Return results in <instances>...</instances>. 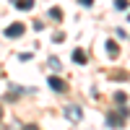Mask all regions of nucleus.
Listing matches in <instances>:
<instances>
[{"instance_id":"nucleus-1","label":"nucleus","mask_w":130,"mask_h":130,"mask_svg":"<svg viewBox=\"0 0 130 130\" xmlns=\"http://www.w3.org/2000/svg\"><path fill=\"white\" fill-rule=\"evenodd\" d=\"M47 86L52 91H57V94H65V89H68V83H65L62 78H57V75H50L47 78Z\"/></svg>"},{"instance_id":"nucleus-2","label":"nucleus","mask_w":130,"mask_h":130,"mask_svg":"<svg viewBox=\"0 0 130 130\" xmlns=\"http://www.w3.org/2000/svg\"><path fill=\"white\" fill-rule=\"evenodd\" d=\"M24 31H26L24 24H10V26L5 29V37H8V39H18V37H24Z\"/></svg>"},{"instance_id":"nucleus-3","label":"nucleus","mask_w":130,"mask_h":130,"mask_svg":"<svg viewBox=\"0 0 130 130\" xmlns=\"http://www.w3.org/2000/svg\"><path fill=\"white\" fill-rule=\"evenodd\" d=\"M65 117H68V120H75V122H78L81 120V107H75V104H70V107H65Z\"/></svg>"},{"instance_id":"nucleus-4","label":"nucleus","mask_w":130,"mask_h":130,"mask_svg":"<svg viewBox=\"0 0 130 130\" xmlns=\"http://www.w3.org/2000/svg\"><path fill=\"white\" fill-rule=\"evenodd\" d=\"M13 5L18 10H31V8H34V0H13Z\"/></svg>"},{"instance_id":"nucleus-5","label":"nucleus","mask_w":130,"mask_h":130,"mask_svg":"<svg viewBox=\"0 0 130 130\" xmlns=\"http://www.w3.org/2000/svg\"><path fill=\"white\" fill-rule=\"evenodd\" d=\"M86 60H89V57H86V52H83V50H73V62L86 65Z\"/></svg>"},{"instance_id":"nucleus-6","label":"nucleus","mask_w":130,"mask_h":130,"mask_svg":"<svg viewBox=\"0 0 130 130\" xmlns=\"http://www.w3.org/2000/svg\"><path fill=\"white\" fill-rule=\"evenodd\" d=\"M125 122V117L120 115V117H115V115H109V117H107V125H109V127H120Z\"/></svg>"},{"instance_id":"nucleus-7","label":"nucleus","mask_w":130,"mask_h":130,"mask_svg":"<svg viewBox=\"0 0 130 130\" xmlns=\"http://www.w3.org/2000/svg\"><path fill=\"white\" fill-rule=\"evenodd\" d=\"M117 52H120V47L109 39V42H107V55H109V57H117Z\"/></svg>"},{"instance_id":"nucleus-8","label":"nucleus","mask_w":130,"mask_h":130,"mask_svg":"<svg viewBox=\"0 0 130 130\" xmlns=\"http://www.w3.org/2000/svg\"><path fill=\"white\" fill-rule=\"evenodd\" d=\"M47 16H50L52 21H60V18H62V13H60L57 8H50V13H47Z\"/></svg>"},{"instance_id":"nucleus-9","label":"nucleus","mask_w":130,"mask_h":130,"mask_svg":"<svg viewBox=\"0 0 130 130\" xmlns=\"http://www.w3.org/2000/svg\"><path fill=\"white\" fill-rule=\"evenodd\" d=\"M50 68H52V70H60V60H57V57H50Z\"/></svg>"},{"instance_id":"nucleus-10","label":"nucleus","mask_w":130,"mask_h":130,"mask_svg":"<svg viewBox=\"0 0 130 130\" xmlns=\"http://www.w3.org/2000/svg\"><path fill=\"white\" fill-rule=\"evenodd\" d=\"M115 5H117V10H125L127 8V0H115Z\"/></svg>"},{"instance_id":"nucleus-11","label":"nucleus","mask_w":130,"mask_h":130,"mask_svg":"<svg viewBox=\"0 0 130 130\" xmlns=\"http://www.w3.org/2000/svg\"><path fill=\"white\" fill-rule=\"evenodd\" d=\"M115 102L117 104H125V94H115Z\"/></svg>"},{"instance_id":"nucleus-12","label":"nucleus","mask_w":130,"mask_h":130,"mask_svg":"<svg viewBox=\"0 0 130 130\" xmlns=\"http://www.w3.org/2000/svg\"><path fill=\"white\" fill-rule=\"evenodd\" d=\"M78 3H81L83 8H91V5H94V0H78Z\"/></svg>"},{"instance_id":"nucleus-13","label":"nucleus","mask_w":130,"mask_h":130,"mask_svg":"<svg viewBox=\"0 0 130 130\" xmlns=\"http://www.w3.org/2000/svg\"><path fill=\"white\" fill-rule=\"evenodd\" d=\"M24 130H39V127H37V125H26Z\"/></svg>"},{"instance_id":"nucleus-14","label":"nucleus","mask_w":130,"mask_h":130,"mask_svg":"<svg viewBox=\"0 0 130 130\" xmlns=\"http://www.w3.org/2000/svg\"><path fill=\"white\" fill-rule=\"evenodd\" d=\"M0 117H3V109H0Z\"/></svg>"},{"instance_id":"nucleus-15","label":"nucleus","mask_w":130,"mask_h":130,"mask_svg":"<svg viewBox=\"0 0 130 130\" xmlns=\"http://www.w3.org/2000/svg\"><path fill=\"white\" fill-rule=\"evenodd\" d=\"M127 21H130V16H127Z\"/></svg>"},{"instance_id":"nucleus-16","label":"nucleus","mask_w":130,"mask_h":130,"mask_svg":"<svg viewBox=\"0 0 130 130\" xmlns=\"http://www.w3.org/2000/svg\"><path fill=\"white\" fill-rule=\"evenodd\" d=\"M10 3H13V0H10Z\"/></svg>"}]
</instances>
